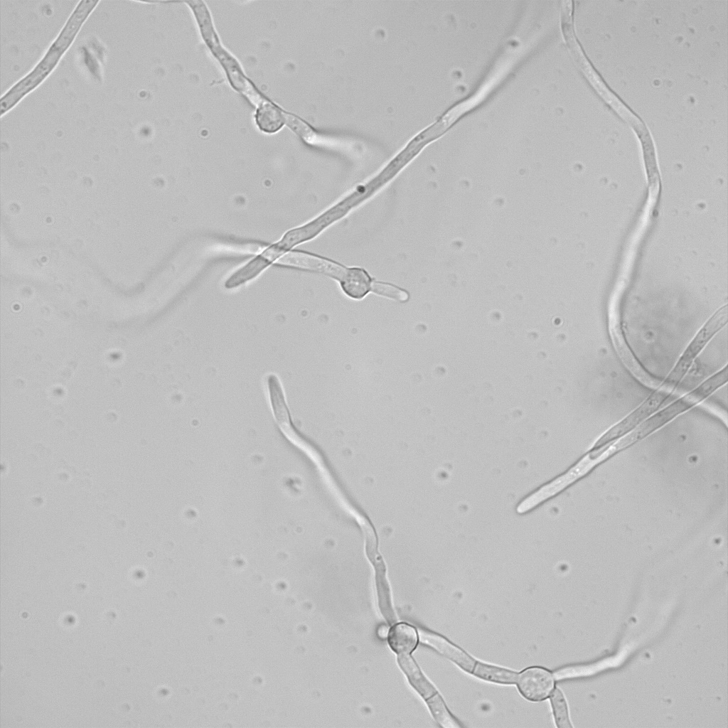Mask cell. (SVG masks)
Instances as JSON below:
<instances>
[{
  "instance_id": "6da1fadb",
  "label": "cell",
  "mask_w": 728,
  "mask_h": 728,
  "mask_svg": "<svg viewBox=\"0 0 728 728\" xmlns=\"http://www.w3.org/2000/svg\"><path fill=\"white\" fill-rule=\"evenodd\" d=\"M95 4L90 1L78 2L61 31L38 64L23 78L15 83L1 98V115L16 105L25 95L35 89L52 72L62 55L72 43L81 26Z\"/></svg>"
},
{
  "instance_id": "7a4b0ae2",
  "label": "cell",
  "mask_w": 728,
  "mask_h": 728,
  "mask_svg": "<svg viewBox=\"0 0 728 728\" xmlns=\"http://www.w3.org/2000/svg\"><path fill=\"white\" fill-rule=\"evenodd\" d=\"M727 321V307L719 309L699 331L691 341L672 372L664 382L670 387L678 384L686 373L695 358L704 348L712 336Z\"/></svg>"
},
{
  "instance_id": "3957f363",
  "label": "cell",
  "mask_w": 728,
  "mask_h": 728,
  "mask_svg": "<svg viewBox=\"0 0 728 728\" xmlns=\"http://www.w3.org/2000/svg\"><path fill=\"white\" fill-rule=\"evenodd\" d=\"M520 693L527 700L538 702L549 697L554 690L551 672L540 667H530L518 674L515 682Z\"/></svg>"
},
{
  "instance_id": "277c9868",
  "label": "cell",
  "mask_w": 728,
  "mask_h": 728,
  "mask_svg": "<svg viewBox=\"0 0 728 728\" xmlns=\"http://www.w3.org/2000/svg\"><path fill=\"white\" fill-rule=\"evenodd\" d=\"M419 638L425 643L450 658L467 672H472L476 662L460 648L433 633L420 630Z\"/></svg>"
},
{
  "instance_id": "5b68a950",
  "label": "cell",
  "mask_w": 728,
  "mask_h": 728,
  "mask_svg": "<svg viewBox=\"0 0 728 728\" xmlns=\"http://www.w3.org/2000/svg\"><path fill=\"white\" fill-rule=\"evenodd\" d=\"M391 648L400 655L410 654L417 643V634L414 627L400 623L392 626L388 633Z\"/></svg>"
},
{
  "instance_id": "8992f818",
  "label": "cell",
  "mask_w": 728,
  "mask_h": 728,
  "mask_svg": "<svg viewBox=\"0 0 728 728\" xmlns=\"http://www.w3.org/2000/svg\"><path fill=\"white\" fill-rule=\"evenodd\" d=\"M398 660L411 684L424 697H431L435 693L434 687L422 675L421 671L410 656L407 655H400Z\"/></svg>"
},
{
  "instance_id": "52a82bcc",
  "label": "cell",
  "mask_w": 728,
  "mask_h": 728,
  "mask_svg": "<svg viewBox=\"0 0 728 728\" xmlns=\"http://www.w3.org/2000/svg\"><path fill=\"white\" fill-rule=\"evenodd\" d=\"M270 262L262 253L230 277L225 287L232 289L252 279L259 274Z\"/></svg>"
},
{
  "instance_id": "ba28073f",
  "label": "cell",
  "mask_w": 728,
  "mask_h": 728,
  "mask_svg": "<svg viewBox=\"0 0 728 728\" xmlns=\"http://www.w3.org/2000/svg\"><path fill=\"white\" fill-rule=\"evenodd\" d=\"M256 119L262 130L274 132L282 127L284 117L282 112L274 105L264 102L257 109Z\"/></svg>"
},
{
  "instance_id": "9c48e42d",
  "label": "cell",
  "mask_w": 728,
  "mask_h": 728,
  "mask_svg": "<svg viewBox=\"0 0 728 728\" xmlns=\"http://www.w3.org/2000/svg\"><path fill=\"white\" fill-rule=\"evenodd\" d=\"M473 673L483 680L502 684L515 683L518 677V673L511 670L481 663H476Z\"/></svg>"
},
{
  "instance_id": "30bf717a",
  "label": "cell",
  "mask_w": 728,
  "mask_h": 728,
  "mask_svg": "<svg viewBox=\"0 0 728 728\" xmlns=\"http://www.w3.org/2000/svg\"><path fill=\"white\" fill-rule=\"evenodd\" d=\"M550 697L557 726L560 728L572 727L567 702L562 692L558 688H554Z\"/></svg>"
},
{
  "instance_id": "8fae6325",
  "label": "cell",
  "mask_w": 728,
  "mask_h": 728,
  "mask_svg": "<svg viewBox=\"0 0 728 728\" xmlns=\"http://www.w3.org/2000/svg\"><path fill=\"white\" fill-rule=\"evenodd\" d=\"M427 703L434 718L440 724L445 727H459L438 694H434L427 700Z\"/></svg>"
},
{
  "instance_id": "7c38bea8",
  "label": "cell",
  "mask_w": 728,
  "mask_h": 728,
  "mask_svg": "<svg viewBox=\"0 0 728 728\" xmlns=\"http://www.w3.org/2000/svg\"><path fill=\"white\" fill-rule=\"evenodd\" d=\"M371 291L387 297H390L400 301H406L408 299V294L404 290L392 284L373 282Z\"/></svg>"
},
{
  "instance_id": "4fadbf2b",
  "label": "cell",
  "mask_w": 728,
  "mask_h": 728,
  "mask_svg": "<svg viewBox=\"0 0 728 728\" xmlns=\"http://www.w3.org/2000/svg\"><path fill=\"white\" fill-rule=\"evenodd\" d=\"M287 121L288 124L303 137H307L309 134H313L312 130L309 127L300 119L293 116L288 115L287 117Z\"/></svg>"
},
{
  "instance_id": "5bb4252c",
  "label": "cell",
  "mask_w": 728,
  "mask_h": 728,
  "mask_svg": "<svg viewBox=\"0 0 728 728\" xmlns=\"http://www.w3.org/2000/svg\"><path fill=\"white\" fill-rule=\"evenodd\" d=\"M388 629L385 626L380 627L378 630V635L382 638H386L388 636Z\"/></svg>"
}]
</instances>
